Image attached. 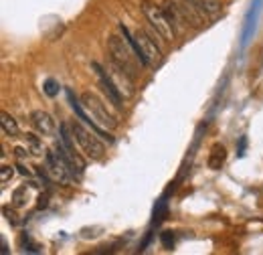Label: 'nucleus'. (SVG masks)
<instances>
[{"mask_svg":"<svg viewBox=\"0 0 263 255\" xmlns=\"http://www.w3.org/2000/svg\"><path fill=\"white\" fill-rule=\"evenodd\" d=\"M107 51H109V59H114L120 67H124L132 77L136 75V69H138L136 59H138V55H132L134 47H132L130 41H128L126 37L122 39V37H118V34H111V37L107 39ZM138 61H140V59H138ZM140 63H142V61H140Z\"/></svg>","mask_w":263,"mask_h":255,"instance_id":"nucleus-1","label":"nucleus"},{"mask_svg":"<svg viewBox=\"0 0 263 255\" xmlns=\"http://www.w3.org/2000/svg\"><path fill=\"white\" fill-rule=\"evenodd\" d=\"M142 12H144V16L148 19V23L156 29V32H158L164 41H174L176 31H174L172 23L168 21V16H166L162 6H156V4H152V2H142Z\"/></svg>","mask_w":263,"mask_h":255,"instance_id":"nucleus-2","label":"nucleus"},{"mask_svg":"<svg viewBox=\"0 0 263 255\" xmlns=\"http://www.w3.org/2000/svg\"><path fill=\"white\" fill-rule=\"evenodd\" d=\"M81 103H83V107L87 110L89 118H91L98 126L105 128V130H114V128L118 126V120L107 112L105 103H103L98 96H93V94L87 92V94L81 96Z\"/></svg>","mask_w":263,"mask_h":255,"instance_id":"nucleus-3","label":"nucleus"},{"mask_svg":"<svg viewBox=\"0 0 263 255\" xmlns=\"http://www.w3.org/2000/svg\"><path fill=\"white\" fill-rule=\"evenodd\" d=\"M71 128H73V134H75V142H77L79 148L85 152V156H89L91 160L103 158V154H105V146L99 142V138L93 134V132L85 130L79 122H73Z\"/></svg>","mask_w":263,"mask_h":255,"instance_id":"nucleus-4","label":"nucleus"},{"mask_svg":"<svg viewBox=\"0 0 263 255\" xmlns=\"http://www.w3.org/2000/svg\"><path fill=\"white\" fill-rule=\"evenodd\" d=\"M134 37H136V41H138V51H136V55L140 57L142 65H148V67L156 69L158 65L162 63V51H160V47L156 45V41L144 31H138Z\"/></svg>","mask_w":263,"mask_h":255,"instance_id":"nucleus-5","label":"nucleus"},{"mask_svg":"<svg viewBox=\"0 0 263 255\" xmlns=\"http://www.w3.org/2000/svg\"><path fill=\"white\" fill-rule=\"evenodd\" d=\"M105 71H107L111 83L116 85V89L120 92V96H124V97L134 96V77H132L124 67H120L114 59H109V63H107V67H105Z\"/></svg>","mask_w":263,"mask_h":255,"instance_id":"nucleus-6","label":"nucleus"},{"mask_svg":"<svg viewBox=\"0 0 263 255\" xmlns=\"http://www.w3.org/2000/svg\"><path fill=\"white\" fill-rule=\"evenodd\" d=\"M45 164H47L49 174H51V176H55L57 180H61V183H69V180L73 178V174H71V170H69L67 162L57 154V150H55V148H53L51 152H47V156H45Z\"/></svg>","mask_w":263,"mask_h":255,"instance_id":"nucleus-7","label":"nucleus"},{"mask_svg":"<svg viewBox=\"0 0 263 255\" xmlns=\"http://www.w3.org/2000/svg\"><path fill=\"white\" fill-rule=\"evenodd\" d=\"M91 69L98 73L99 77V85H101V92L107 96V99L116 105V107H122V96H120V92L116 89V85L111 83V79H109V75H107V71L101 67L99 63H91Z\"/></svg>","mask_w":263,"mask_h":255,"instance_id":"nucleus-8","label":"nucleus"},{"mask_svg":"<svg viewBox=\"0 0 263 255\" xmlns=\"http://www.w3.org/2000/svg\"><path fill=\"white\" fill-rule=\"evenodd\" d=\"M162 8H164L166 16H168V21L172 23V27H174V31L176 32L184 31V29L189 27V21H186V16H184L180 4H176L174 0H164Z\"/></svg>","mask_w":263,"mask_h":255,"instance_id":"nucleus-9","label":"nucleus"},{"mask_svg":"<svg viewBox=\"0 0 263 255\" xmlns=\"http://www.w3.org/2000/svg\"><path fill=\"white\" fill-rule=\"evenodd\" d=\"M31 122H33L34 130L39 132V134H43V136H53L55 134V120L47 114V112H43V110H36L31 114Z\"/></svg>","mask_w":263,"mask_h":255,"instance_id":"nucleus-10","label":"nucleus"},{"mask_svg":"<svg viewBox=\"0 0 263 255\" xmlns=\"http://www.w3.org/2000/svg\"><path fill=\"white\" fill-rule=\"evenodd\" d=\"M225 158H227L225 146H223V144H215L213 150H211V156H209V166H211L213 170H219V168L223 166Z\"/></svg>","mask_w":263,"mask_h":255,"instance_id":"nucleus-11","label":"nucleus"},{"mask_svg":"<svg viewBox=\"0 0 263 255\" xmlns=\"http://www.w3.org/2000/svg\"><path fill=\"white\" fill-rule=\"evenodd\" d=\"M0 126H2V132L6 134V136H10V138H14V136H18V124H16V120L8 114V112H2V116H0Z\"/></svg>","mask_w":263,"mask_h":255,"instance_id":"nucleus-12","label":"nucleus"},{"mask_svg":"<svg viewBox=\"0 0 263 255\" xmlns=\"http://www.w3.org/2000/svg\"><path fill=\"white\" fill-rule=\"evenodd\" d=\"M189 2H195L204 14H211V16L219 14V10H221L219 0H189Z\"/></svg>","mask_w":263,"mask_h":255,"instance_id":"nucleus-13","label":"nucleus"},{"mask_svg":"<svg viewBox=\"0 0 263 255\" xmlns=\"http://www.w3.org/2000/svg\"><path fill=\"white\" fill-rule=\"evenodd\" d=\"M27 198H29V191H27V187L16 189L14 194H12V203H14V207H25V205H27Z\"/></svg>","mask_w":263,"mask_h":255,"instance_id":"nucleus-14","label":"nucleus"},{"mask_svg":"<svg viewBox=\"0 0 263 255\" xmlns=\"http://www.w3.org/2000/svg\"><path fill=\"white\" fill-rule=\"evenodd\" d=\"M25 140H27V144L31 146V152H33V154H41V152H43V144H41V140H39L34 134H27Z\"/></svg>","mask_w":263,"mask_h":255,"instance_id":"nucleus-15","label":"nucleus"},{"mask_svg":"<svg viewBox=\"0 0 263 255\" xmlns=\"http://www.w3.org/2000/svg\"><path fill=\"white\" fill-rule=\"evenodd\" d=\"M43 89H45V94L47 96H57V92H59V85H57V81H53V79H47L45 81V85H43Z\"/></svg>","mask_w":263,"mask_h":255,"instance_id":"nucleus-16","label":"nucleus"},{"mask_svg":"<svg viewBox=\"0 0 263 255\" xmlns=\"http://www.w3.org/2000/svg\"><path fill=\"white\" fill-rule=\"evenodd\" d=\"M10 178H12V168H10V166H2V168H0V183L6 185Z\"/></svg>","mask_w":263,"mask_h":255,"instance_id":"nucleus-17","label":"nucleus"},{"mask_svg":"<svg viewBox=\"0 0 263 255\" xmlns=\"http://www.w3.org/2000/svg\"><path fill=\"white\" fill-rule=\"evenodd\" d=\"M2 211H4V215H6V219H8V223H10V225H18V219H16V213H14L12 209L4 207Z\"/></svg>","mask_w":263,"mask_h":255,"instance_id":"nucleus-18","label":"nucleus"},{"mask_svg":"<svg viewBox=\"0 0 263 255\" xmlns=\"http://www.w3.org/2000/svg\"><path fill=\"white\" fill-rule=\"evenodd\" d=\"M162 243H164L166 249H172V245H174V237H172V233H170V231L162 233Z\"/></svg>","mask_w":263,"mask_h":255,"instance_id":"nucleus-19","label":"nucleus"},{"mask_svg":"<svg viewBox=\"0 0 263 255\" xmlns=\"http://www.w3.org/2000/svg\"><path fill=\"white\" fill-rule=\"evenodd\" d=\"M14 152H16V156H18V158H25V156H27V152H29V150H27V152H25V148H16V150H14Z\"/></svg>","mask_w":263,"mask_h":255,"instance_id":"nucleus-20","label":"nucleus"},{"mask_svg":"<svg viewBox=\"0 0 263 255\" xmlns=\"http://www.w3.org/2000/svg\"><path fill=\"white\" fill-rule=\"evenodd\" d=\"M0 245H2V249H0V251H2V253H4V255L8 253V245H6V241H4V239L0 241Z\"/></svg>","mask_w":263,"mask_h":255,"instance_id":"nucleus-21","label":"nucleus"},{"mask_svg":"<svg viewBox=\"0 0 263 255\" xmlns=\"http://www.w3.org/2000/svg\"><path fill=\"white\" fill-rule=\"evenodd\" d=\"M18 172H21V174H27V176L31 174V172H29V168H25V166H18Z\"/></svg>","mask_w":263,"mask_h":255,"instance_id":"nucleus-22","label":"nucleus"},{"mask_svg":"<svg viewBox=\"0 0 263 255\" xmlns=\"http://www.w3.org/2000/svg\"><path fill=\"white\" fill-rule=\"evenodd\" d=\"M243 150H245V138H243V140H241V146H239V156H241V154H243Z\"/></svg>","mask_w":263,"mask_h":255,"instance_id":"nucleus-23","label":"nucleus"}]
</instances>
